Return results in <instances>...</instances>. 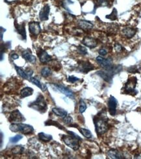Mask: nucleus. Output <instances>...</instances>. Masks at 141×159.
<instances>
[{"mask_svg":"<svg viewBox=\"0 0 141 159\" xmlns=\"http://www.w3.org/2000/svg\"><path fill=\"white\" fill-rule=\"evenodd\" d=\"M38 136H39L40 140L44 142H48L53 139V137L51 134H47L44 133V132H40L38 134Z\"/></svg>","mask_w":141,"mask_h":159,"instance_id":"5701e85b","label":"nucleus"},{"mask_svg":"<svg viewBox=\"0 0 141 159\" xmlns=\"http://www.w3.org/2000/svg\"><path fill=\"white\" fill-rule=\"evenodd\" d=\"M82 43L85 46L90 48V49H94V48L96 47V46L98 44L96 40L94 39V38L90 37H84V38H83L82 40Z\"/></svg>","mask_w":141,"mask_h":159,"instance_id":"f8f14e48","label":"nucleus"},{"mask_svg":"<svg viewBox=\"0 0 141 159\" xmlns=\"http://www.w3.org/2000/svg\"><path fill=\"white\" fill-rule=\"evenodd\" d=\"M80 131L81 133V134H82L83 136H84L85 138L90 139L92 137V134L88 129H84V128H81V129H80Z\"/></svg>","mask_w":141,"mask_h":159,"instance_id":"bb28decb","label":"nucleus"},{"mask_svg":"<svg viewBox=\"0 0 141 159\" xmlns=\"http://www.w3.org/2000/svg\"><path fill=\"white\" fill-rule=\"evenodd\" d=\"M50 86L51 87V88L53 89L54 91H59V92H61L64 95H66V97H69L72 99H74V93L72 91L69 90L68 88L64 86L63 85H61V84H49Z\"/></svg>","mask_w":141,"mask_h":159,"instance_id":"39448f33","label":"nucleus"},{"mask_svg":"<svg viewBox=\"0 0 141 159\" xmlns=\"http://www.w3.org/2000/svg\"><path fill=\"white\" fill-rule=\"evenodd\" d=\"M114 49L116 50L117 52H120L122 50V46L119 44H116L114 45Z\"/></svg>","mask_w":141,"mask_h":159,"instance_id":"e433bc0d","label":"nucleus"},{"mask_svg":"<svg viewBox=\"0 0 141 159\" xmlns=\"http://www.w3.org/2000/svg\"><path fill=\"white\" fill-rule=\"evenodd\" d=\"M66 132H67V133L68 134H70V135H71V136H74V137H75V138H78V139H79V140H80V141H82V138H80V136H78V135L77 134H76V133H74V132H71V131H67V130H66Z\"/></svg>","mask_w":141,"mask_h":159,"instance_id":"c9c22d12","label":"nucleus"},{"mask_svg":"<svg viewBox=\"0 0 141 159\" xmlns=\"http://www.w3.org/2000/svg\"><path fill=\"white\" fill-rule=\"evenodd\" d=\"M79 80H80V79L77 78V77L74 76H68V82H70V83H72V84L76 83V82H78Z\"/></svg>","mask_w":141,"mask_h":159,"instance_id":"f704fd0d","label":"nucleus"},{"mask_svg":"<svg viewBox=\"0 0 141 159\" xmlns=\"http://www.w3.org/2000/svg\"><path fill=\"white\" fill-rule=\"evenodd\" d=\"M3 145V132H1V147Z\"/></svg>","mask_w":141,"mask_h":159,"instance_id":"a19ab883","label":"nucleus"},{"mask_svg":"<svg viewBox=\"0 0 141 159\" xmlns=\"http://www.w3.org/2000/svg\"><path fill=\"white\" fill-rule=\"evenodd\" d=\"M107 18H109L110 20H116L117 18V11L116 10V9H114L113 11H112V13L111 14H109V15H107L106 16Z\"/></svg>","mask_w":141,"mask_h":159,"instance_id":"473e14b6","label":"nucleus"},{"mask_svg":"<svg viewBox=\"0 0 141 159\" xmlns=\"http://www.w3.org/2000/svg\"><path fill=\"white\" fill-rule=\"evenodd\" d=\"M16 0H5V1L7 2V3H12V2H14V1H15Z\"/></svg>","mask_w":141,"mask_h":159,"instance_id":"79ce46f5","label":"nucleus"},{"mask_svg":"<svg viewBox=\"0 0 141 159\" xmlns=\"http://www.w3.org/2000/svg\"><path fill=\"white\" fill-rule=\"evenodd\" d=\"M94 123L96 133L98 135L104 134L108 130L107 120L102 115H97L94 117Z\"/></svg>","mask_w":141,"mask_h":159,"instance_id":"f03ea898","label":"nucleus"},{"mask_svg":"<svg viewBox=\"0 0 141 159\" xmlns=\"http://www.w3.org/2000/svg\"><path fill=\"white\" fill-rule=\"evenodd\" d=\"M77 50L78 52L80 53L81 55H86L87 54V50L85 47L83 46L80 45L77 47Z\"/></svg>","mask_w":141,"mask_h":159,"instance_id":"2f4dec72","label":"nucleus"},{"mask_svg":"<svg viewBox=\"0 0 141 159\" xmlns=\"http://www.w3.org/2000/svg\"><path fill=\"white\" fill-rule=\"evenodd\" d=\"M11 57L12 58V59L15 60V59H18L19 56H18V54H15V53H14V54H11Z\"/></svg>","mask_w":141,"mask_h":159,"instance_id":"ea45409f","label":"nucleus"},{"mask_svg":"<svg viewBox=\"0 0 141 159\" xmlns=\"http://www.w3.org/2000/svg\"><path fill=\"white\" fill-rule=\"evenodd\" d=\"M50 7L48 5H46L41 9L39 13V18L41 21H46L48 20V16L49 14Z\"/></svg>","mask_w":141,"mask_h":159,"instance_id":"4468645a","label":"nucleus"},{"mask_svg":"<svg viewBox=\"0 0 141 159\" xmlns=\"http://www.w3.org/2000/svg\"><path fill=\"white\" fill-rule=\"evenodd\" d=\"M87 109V104L85 102V101L83 99H81L80 101V105H79V112L81 114H83V112Z\"/></svg>","mask_w":141,"mask_h":159,"instance_id":"c85d7f7f","label":"nucleus"},{"mask_svg":"<svg viewBox=\"0 0 141 159\" xmlns=\"http://www.w3.org/2000/svg\"><path fill=\"white\" fill-rule=\"evenodd\" d=\"M12 152L15 155H21L24 152V148L21 146H16L12 149Z\"/></svg>","mask_w":141,"mask_h":159,"instance_id":"393cba45","label":"nucleus"},{"mask_svg":"<svg viewBox=\"0 0 141 159\" xmlns=\"http://www.w3.org/2000/svg\"><path fill=\"white\" fill-rule=\"evenodd\" d=\"M52 112H53L54 114H55L57 116L61 118H64V117H66V115H68L67 112L63 109V108H52Z\"/></svg>","mask_w":141,"mask_h":159,"instance_id":"6ab92c4d","label":"nucleus"},{"mask_svg":"<svg viewBox=\"0 0 141 159\" xmlns=\"http://www.w3.org/2000/svg\"><path fill=\"white\" fill-rule=\"evenodd\" d=\"M33 89L31 88H29V87H26V88H23L22 90L20 91V95L21 97L25 98L29 97V96H31L33 95Z\"/></svg>","mask_w":141,"mask_h":159,"instance_id":"412c9836","label":"nucleus"},{"mask_svg":"<svg viewBox=\"0 0 141 159\" xmlns=\"http://www.w3.org/2000/svg\"><path fill=\"white\" fill-rule=\"evenodd\" d=\"M14 67H15V69H16V72H17V73L18 74V75L21 76V78L23 79H27L29 78V76H27V73H26L25 71H24V70L21 69V67H18L16 65L14 66Z\"/></svg>","mask_w":141,"mask_h":159,"instance_id":"b1692460","label":"nucleus"},{"mask_svg":"<svg viewBox=\"0 0 141 159\" xmlns=\"http://www.w3.org/2000/svg\"><path fill=\"white\" fill-rule=\"evenodd\" d=\"M29 30L30 33L34 36H37L40 33L41 31L40 23L37 22H31L29 23Z\"/></svg>","mask_w":141,"mask_h":159,"instance_id":"9d476101","label":"nucleus"},{"mask_svg":"<svg viewBox=\"0 0 141 159\" xmlns=\"http://www.w3.org/2000/svg\"><path fill=\"white\" fill-rule=\"evenodd\" d=\"M44 124L46 126H50V125H51V126H55V127H57V128L59 129L63 130V131H66V129L64 128V127L62 126V125L59 123H58L57 121H53V120H51V119L47 120V121H46L44 123Z\"/></svg>","mask_w":141,"mask_h":159,"instance_id":"4be33fe9","label":"nucleus"},{"mask_svg":"<svg viewBox=\"0 0 141 159\" xmlns=\"http://www.w3.org/2000/svg\"><path fill=\"white\" fill-rule=\"evenodd\" d=\"M94 69V66L88 61H81L80 63H79L78 70L81 73L87 74Z\"/></svg>","mask_w":141,"mask_h":159,"instance_id":"6e6552de","label":"nucleus"},{"mask_svg":"<svg viewBox=\"0 0 141 159\" xmlns=\"http://www.w3.org/2000/svg\"><path fill=\"white\" fill-rule=\"evenodd\" d=\"M78 25L79 27L83 30H89L93 28L94 25L88 20H80L78 22Z\"/></svg>","mask_w":141,"mask_h":159,"instance_id":"dca6fc26","label":"nucleus"},{"mask_svg":"<svg viewBox=\"0 0 141 159\" xmlns=\"http://www.w3.org/2000/svg\"><path fill=\"white\" fill-rule=\"evenodd\" d=\"M99 54L102 56H105L107 54V51L105 49H102L99 50Z\"/></svg>","mask_w":141,"mask_h":159,"instance_id":"4c0bfd02","label":"nucleus"},{"mask_svg":"<svg viewBox=\"0 0 141 159\" xmlns=\"http://www.w3.org/2000/svg\"><path fill=\"white\" fill-rule=\"evenodd\" d=\"M38 55H39L40 62L42 63H46L51 60V56H50L45 50H40V51L38 53Z\"/></svg>","mask_w":141,"mask_h":159,"instance_id":"2eb2a0df","label":"nucleus"},{"mask_svg":"<svg viewBox=\"0 0 141 159\" xmlns=\"http://www.w3.org/2000/svg\"><path fill=\"white\" fill-rule=\"evenodd\" d=\"M9 121L14 123H21L25 121V117L21 114L18 110H15L12 112L9 117Z\"/></svg>","mask_w":141,"mask_h":159,"instance_id":"0eeeda50","label":"nucleus"},{"mask_svg":"<svg viewBox=\"0 0 141 159\" xmlns=\"http://www.w3.org/2000/svg\"><path fill=\"white\" fill-rule=\"evenodd\" d=\"M107 155H108L109 158H113V159H121L124 158V156L122 155L120 151H118L116 149H111L107 153Z\"/></svg>","mask_w":141,"mask_h":159,"instance_id":"a211bd4d","label":"nucleus"},{"mask_svg":"<svg viewBox=\"0 0 141 159\" xmlns=\"http://www.w3.org/2000/svg\"><path fill=\"white\" fill-rule=\"evenodd\" d=\"M61 139L66 146L72 149L74 151H78L80 148V143H79L80 140H79L78 138L71 136L70 134L62 135Z\"/></svg>","mask_w":141,"mask_h":159,"instance_id":"20e7f679","label":"nucleus"},{"mask_svg":"<svg viewBox=\"0 0 141 159\" xmlns=\"http://www.w3.org/2000/svg\"><path fill=\"white\" fill-rule=\"evenodd\" d=\"M123 35L128 38H132L135 35L136 31L135 29L131 28H125L122 30Z\"/></svg>","mask_w":141,"mask_h":159,"instance_id":"aec40b11","label":"nucleus"},{"mask_svg":"<svg viewBox=\"0 0 141 159\" xmlns=\"http://www.w3.org/2000/svg\"><path fill=\"white\" fill-rule=\"evenodd\" d=\"M23 138V136H21V135H16V136L12 137L10 138V141L11 143H16L18 141H20V139Z\"/></svg>","mask_w":141,"mask_h":159,"instance_id":"72a5a7b5","label":"nucleus"},{"mask_svg":"<svg viewBox=\"0 0 141 159\" xmlns=\"http://www.w3.org/2000/svg\"><path fill=\"white\" fill-rule=\"evenodd\" d=\"M63 121L64 122V124L68 125V126H70L73 123V119L70 115H66V117L63 118Z\"/></svg>","mask_w":141,"mask_h":159,"instance_id":"c756f323","label":"nucleus"},{"mask_svg":"<svg viewBox=\"0 0 141 159\" xmlns=\"http://www.w3.org/2000/svg\"><path fill=\"white\" fill-rule=\"evenodd\" d=\"M28 106L33 110H35L38 111V112L42 113V114L46 112L47 110V103L46 100H45L44 96L41 95V94L39 95L37 99L35 101L29 103Z\"/></svg>","mask_w":141,"mask_h":159,"instance_id":"7ed1b4c3","label":"nucleus"},{"mask_svg":"<svg viewBox=\"0 0 141 159\" xmlns=\"http://www.w3.org/2000/svg\"><path fill=\"white\" fill-rule=\"evenodd\" d=\"M96 61L103 68H104L105 69H109L113 67L112 66V62H113V61L110 58L106 59L101 56H98L96 57Z\"/></svg>","mask_w":141,"mask_h":159,"instance_id":"9b49d317","label":"nucleus"},{"mask_svg":"<svg viewBox=\"0 0 141 159\" xmlns=\"http://www.w3.org/2000/svg\"><path fill=\"white\" fill-rule=\"evenodd\" d=\"M15 28L16 31H18V33L21 35V37H22L23 40L26 39V32H25V23H22L21 24H18L17 22L15 21Z\"/></svg>","mask_w":141,"mask_h":159,"instance_id":"f3484780","label":"nucleus"},{"mask_svg":"<svg viewBox=\"0 0 141 159\" xmlns=\"http://www.w3.org/2000/svg\"><path fill=\"white\" fill-rule=\"evenodd\" d=\"M25 72H26V73H27V76L29 77H31L32 75H33V71L32 69H31L29 68H27V69H25Z\"/></svg>","mask_w":141,"mask_h":159,"instance_id":"58836bf2","label":"nucleus"},{"mask_svg":"<svg viewBox=\"0 0 141 159\" xmlns=\"http://www.w3.org/2000/svg\"><path fill=\"white\" fill-rule=\"evenodd\" d=\"M95 5L98 7H105L107 6L108 1L107 0H95Z\"/></svg>","mask_w":141,"mask_h":159,"instance_id":"7c9ffc66","label":"nucleus"},{"mask_svg":"<svg viewBox=\"0 0 141 159\" xmlns=\"http://www.w3.org/2000/svg\"><path fill=\"white\" fill-rule=\"evenodd\" d=\"M30 81L31 82L33 83L34 85L37 86L38 88H39L42 91H44V88H43L42 84H41L39 80H38L37 78H35V77H31V78H30Z\"/></svg>","mask_w":141,"mask_h":159,"instance_id":"a878e982","label":"nucleus"},{"mask_svg":"<svg viewBox=\"0 0 141 159\" xmlns=\"http://www.w3.org/2000/svg\"><path fill=\"white\" fill-rule=\"evenodd\" d=\"M136 85H137V78L135 77L130 78L124 87V92L127 94L134 93Z\"/></svg>","mask_w":141,"mask_h":159,"instance_id":"423d86ee","label":"nucleus"},{"mask_svg":"<svg viewBox=\"0 0 141 159\" xmlns=\"http://www.w3.org/2000/svg\"><path fill=\"white\" fill-rule=\"evenodd\" d=\"M11 131L13 132H20L25 135L31 134L34 132V128L30 125L23 124L21 123H14L9 127Z\"/></svg>","mask_w":141,"mask_h":159,"instance_id":"f257e3e1","label":"nucleus"},{"mask_svg":"<svg viewBox=\"0 0 141 159\" xmlns=\"http://www.w3.org/2000/svg\"><path fill=\"white\" fill-rule=\"evenodd\" d=\"M51 70L50 69L49 67H44V68L41 70V74L44 78H47V77H49L50 75H51Z\"/></svg>","mask_w":141,"mask_h":159,"instance_id":"cd10ccee","label":"nucleus"},{"mask_svg":"<svg viewBox=\"0 0 141 159\" xmlns=\"http://www.w3.org/2000/svg\"><path fill=\"white\" fill-rule=\"evenodd\" d=\"M118 102L113 96H111L108 100V109L109 114L111 115H115L116 113V107Z\"/></svg>","mask_w":141,"mask_h":159,"instance_id":"1a4fd4ad","label":"nucleus"},{"mask_svg":"<svg viewBox=\"0 0 141 159\" xmlns=\"http://www.w3.org/2000/svg\"><path fill=\"white\" fill-rule=\"evenodd\" d=\"M22 57L23 58L25 59L26 61L31 63H35L36 61H37V58L35 55L32 54L30 50L27 49L26 50H24L22 52Z\"/></svg>","mask_w":141,"mask_h":159,"instance_id":"ddd939ff","label":"nucleus"}]
</instances>
